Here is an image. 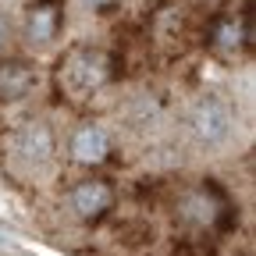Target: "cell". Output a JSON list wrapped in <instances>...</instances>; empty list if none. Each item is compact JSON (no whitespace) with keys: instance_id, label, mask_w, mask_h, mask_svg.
Here are the masks:
<instances>
[{"instance_id":"obj_1","label":"cell","mask_w":256,"mask_h":256,"mask_svg":"<svg viewBox=\"0 0 256 256\" xmlns=\"http://www.w3.org/2000/svg\"><path fill=\"white\" fill-rule=\"evenodd\" d=\"M188 128L203 146H220L235 132V114L220 96H200L188 110Z\"/></svg>"},{"instance_id":"obj_2","label":"cell","mask_w":256,"mask_h":256,"mask_svg":"<svg viewBox=\"0 0 256 256\" xmlns=\"http://www.w3.org/2000/svg\"><path fill=\"white\" fill-rule=\"evenodd\" d=\"M8 139H11V156L22 168H40V164H46V160L54 156V132L43 121L18 124Z\"/></svg>"},{"instance_id":"obj_3","label":"cell","mask_w":256,"mask_h":256,"mask_svg":"<svg viewBox=\"0 0 256 256\" xmlns=\"http://www.w3.org/2000/svg\"><path fill=\"white\" fill-rule=\"evenodd\" d=\"M107 78V60L104 54H92V50H78L68 57V64H64V82L78 86L82 92H92L96 86H104Z\"/></svg>"},{"instance_id":"obj_4","label":"cell","mask_w":256,"mask_h":256,"mask_svg":"<svg viewBox=\"0 0 256 256\" xmlns=\"http://www.w3.org/2000/svg\"><path fill=\"white\" fill-rule=\"evenodd\" d=\"M114 203V192L107 182H82L72 188V210L82 217V220H96L100 214H107Z\"/></svg>"},{"instance_id":"obj_5","label":"cell","mask_w":256,"mask_h":256,"mask_svg":"<svg viewBox=\"0 0 256 256\" xmlns=\"http://www.w3.org/2000/svg\"><path fill=\"white\" fill-rule=\"evenodd\" d=\"M110 153V136L100 124H82L72 139V156L78 164H104Z\"/></svg>"},{"instance_id":"obj_6","label":"cell","mask_w":256,"mask_h":256,"mask_svg":"<svg viewBox=\"0 0 256 256\" xmlns=\"http://www.w3.org/2000/svg\"><path fill=\"white\" fill-rule=\"evenodd\" d=\"M32 89V68L22 60H4L0 64V104H11Z\"/></svg>"},{"instance_id":"obj_7","label":"cell","mask_w":256,"mask_h":256,"mask_svg":"<svg viewBox=\"0 0 256 256\" xmlns=\"http://www.w3.org/2000/svg\"><path fill=\"white\" fill-rule=\"evenodd\" d=\"M178 214H182V220L196 224V228H210L214 217H217V203H214L210 192H188L178 203Z\"/></svg>"},{"instance_id":"obj_8","label":"cell","mask_w":256,"mask_h":256,"mask_svg":"<svg viewBox=\"0 0 256 256\" xmlns=\"http://www.w3.org/2000/svg\"><path fill=\"white\" fill-rule=\"evenodd\" d=\"M57 25H60V11L54 4H43L28 14V40L32 43H50L57 36Z\"/></svg>"},{"instance_id":"obj_9","label":"cell","mask_w":256,"mask_h":256,"mask_svg":"<svg viewBox=\"0 0 256 256\" xmlns=\"http://www.w3.org/2000/svg\"><path fill=\"white\" fill-rule=\"evenodd\" d=\"M86 4L92 8V11H107V8H114L118 0H86Z\"/></svg>"},{"instance_id":"obj_10","label":"cell","mask_w":256,"mask_h":256,"mask_svg":"<svg viewBox=\"0 0 256 256\" xmlns=\"http://www.w3.org/2000/svg\"><path fill=\"white\" fill-rule=\"evenodd\" d=\"M4 46H8V25L0 22V50H4Z\"/></svg>"}]
</instances>
